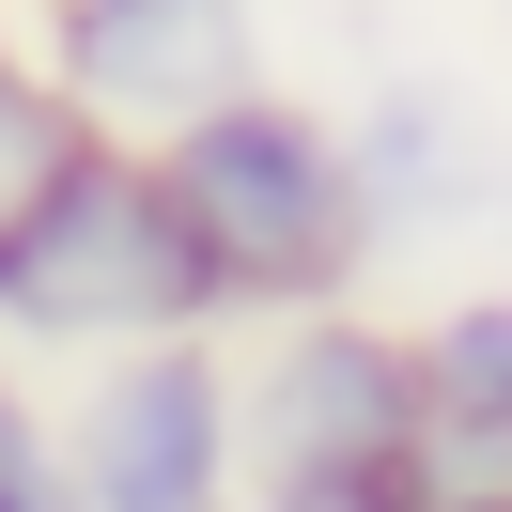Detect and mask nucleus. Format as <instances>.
Returning a JSON list of instances; mask_svg holds the SVG:
<instances>
[{
  "label": "nucleus",
  "instance_id": "9",
  "mask_svg": "<svg viewBox=\"0 0 512 512\" xmlns=\"http://www.w3.org/2000/svg\"><path fill=\"white\" fill-rule=\"evenodd\" d=\"M0 512H78V466H63V404L0 373Z\"/></svg>",
  "mask_w": 512,
  "mask_h": 512
},
{
  "label": "nucleus",
  "instance_id": "8",
  "mask_svg": "<svg viewBox=\"0 0 512 512\" xmlns=\"http://www.w3.org/2000/svg\"><path fill=\"white\" fill-rule=\"evenodd\" d=\"M78 140H94V125H78V94L47 78V47L0 16V233H16L47 187H63V156H78Z\"/></svg>",
  "mask_w": 512,
  "mask_h": 512
},
{
  "label": "nucleus",
  "instance_id": "1",
  "mask_svg": "<svg viewBox=\"0 0 512 512\" xmlns=\"http://www.w3.org/2000/svg\"><path fill=\"white\" fill-rule=\"evenodd\" d=\"M140 156H156V187L187 202V233H202V264H218L233 326L342 311V295L388 264L342 109L280 94V78H249V94H218V109H187V125H156Z\"/></svg>",
  "mask_w": 512,
  "mask_h": 512
},
{
  "label": "nucleus",
  "instance_id": "6",
  "mask_svg": "<svg viewBox=\"0 0 512 512\" xmlns=\"http://www.w3.org/2000/svg\"><path fill=\"white\" fill-rule=\"evenodd\" d=\"M419 357V481H512V280L404 326Z\"/></svg>",
  "mask_w": 512,
  "mask_h": 512
},
{
  "label": "nucleus",
  "instance_id": "7",
  "mask_svg": "<svg viewBox=\"0 0 512 512\" xmlns=\"http://www.w3.org/2000/svg\"><path fill=\"white\" fill-rule=\"evenodd\" d=\"M357 187H373V233L404 249L419 218H466V202H497V171L466 156V125H450L435 94H388V109H357Z\"/></svg>",
  "mask_w": 512,
  "mask_h": 512
},
{
  "label": "nucleus",
  "instance_id": "5",
  "mask_svg": "<svg viewBox=\"0 0 512 512\" xmlns=\"http://www.w3.org/2000/svg\"><path fill=\"white\" fill-rule=\"evenodd\" d=\"M16 32L47 47L78 125H109V140H156V125H187V109H218V94L264 78L249 0H32Z\"/></svg>",
  "mask_w": 512,
  "mask_h": 512
},
{
  "label": "nucleus",
  "instance_id": "4",
  "mask_svg": "<svg viewBox=\"0 0 512 512\" xmlns=\"http://www.w3.org/2000/svg\"><path fill=\"white\" fill-rule=\"evenodd\" d=\"M78 512H233L249 435H233V342H125L63 404Z\"/></svg>",
  "mask_w": 512,
  "mask_h": 512
},
{
  "label": "nucleus",
  "instance_id": "11",
  "mask_svg": "<svg viewBox=\"0 0 512 512\" xmlns=\"http://www.w3.org/2000/svg\"><path fill=\"white\" fill-rule=\"evenodd\" d=\"M233 512H357V497H233Z\"/></svg>",
  "mask_w": 512,
  "mask_h": 512
},
{
  "label": "nucleus",
  "instance_id": "2",
  "mask_svg": "<svg viewBox=\"0 0 512 512\" xmlns=\"http://www.w3.org/2000/svg\"><path fill=\"white\" fill-rule=\"evenodd\" d=\"M233 295L218 264H202L187 202L156 187V156L140 140H78L63 187L32 202V218L0 233V342L32 357H125V342H218Z\"/></svg>",
  "mask_w": 512,
  "mask_h": 512
},
{
  "label": "nucleus",
  "instance_id": "3",
  "mask_svg": "<svg viewBox=\"0 0 512 512\" xmlns=\"http://www.w3.org/2000/svg\"><path fill=\"white\" fill-rule=\"evenodd\" d=\"M233 435H249V497H419V357L388 311H280L233 357Z\"/></svg>",
  "mask_w": 512,
  "mask_h": 512
},
{
  "label": "nucleus",
  "instance_id": "10",
  "mask_svg": "<svg viewBox=\"0 0 512 512\" xmlns=\"http://www.w3.org/2000/svg\"><path fill=\"white\" fill-rule=\"evenodd\" d=\"M404 512H512V481H419Z\"/></svg>",
  "mask_w": 512,
  "mask_h": 512
}]
</instances>
